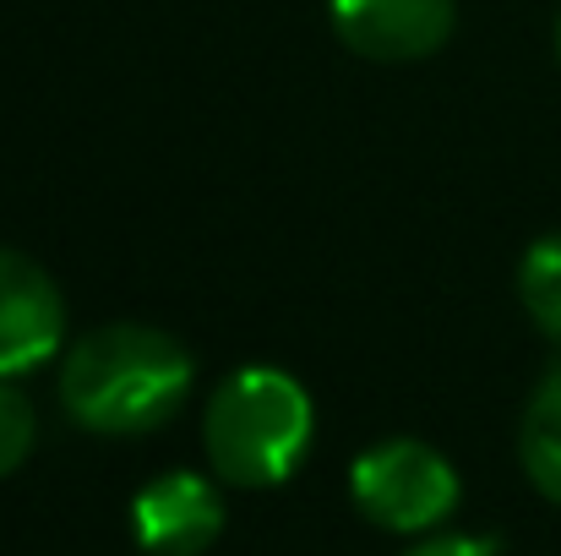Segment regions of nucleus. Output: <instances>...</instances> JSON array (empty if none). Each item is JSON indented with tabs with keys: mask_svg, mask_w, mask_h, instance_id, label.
<instances>
[{
	"mask_svg": "<svg viewBox=\"0 0 561 556\" xmlns=\"http://www.w3.org/2000/svg\"><path fill=\"white\" fill-rule=\"evenodd\" d=\"M191 393L186 344L148 322H110L82 333L60 361V404L82 431L137 436L164 425Z\"/></svg>",
	"mask_w": 561,
	"mask_h": 556,
	"instance_id": "nucleus-1",
	"label": "nucleus"
},
{
	"mask_svg": "<svg viewBox=\"0 0 561 556\" xmlns=\"http://www.w3.org/2000/svg\"><path fill=\"white\" fill-rule=\"evenodd\" d=\"M317 436V404L300 376L278 366H245L224 376L202 409V447L224 486L267 491L284 486Z\"/></svg>",
	"mask_w": 561,
	"mask_h": 556,
	"instance_id": "nucleus-2",
	"label": "nucleus"
},
{
	"mask_svg": "<svg viewBox=\"0 0 561 556\" xmlns=\"http://www.w3.org/2000/svg\"><path fill=\"white\" fill-rule=\"evenodd\" d=\"M355 508L387 535H431L458 513V469L420 436H387L350 464Z\"/></svg>",
	"mask_w": 561,
	"mask_h": 556,
	"instance_id": "nucleus-3",
	"label": "nucleus"
},
{
	"mask_svg": "<svg viewBox=\"0 0 561 556\" xmlns=\"http://www.w3.org/2000/svg\"><path fill=\"white\" fill-rule=\"evenodd\" d=\"M60 344H66V300L55 279L33 257L0 246V376L16 382L49 366Z\"/></svg>",
	"mask_w": 561,
	"mask_h": 556,
	"instance_id": "nucleus-4",
	"label": "nucleus"
},
{
	"mask_svg": "<svg viewBox=\"0 0 561 556\" xmlns=\"http://www.w3.org/2000/svg\"><path fill=\"white\" fill-rule=\"evenodd\" d=\"M131 535L148 556H202L224 535V491L207 475L170 469L131 497Z\"/></svg>",
	"mask_w": 561,
	"mask_h": 556,
	"instance_id": "nucleus-5",
	"label": "nucleus"
},
{
	"mask_svg": "<svg viewBox=\"0 0 561 556\" xmlns=\"http://www.w3.org/2000/svg\"><path fill=\"white\" fill-rule=\"evenodd\" d=\"M333 33L366 60H425L453 33V0H328Z\"/></svg>",
	"mask_w": 561,
	"mask_h": 556,
	"instance_id": "nucleus-6",
	"label": "nucleus"
},
{
	"mask_svg": "<svg viewBox=\"0 0 561 556\" xmlns=\"http://www.w3.org/2000/svg\"><path fill=\"white\" fill-rule=\"evenodd\" d=\"M518 458H524V475L535 480V491L561 508V361L529 393V409L518 425Z\"/></svg>",
	"mask_w": 561,
	"mask_h": 556,
	"instance_id": "nucleus-7",
	"label": "nucleus"
},
{
	"mask_svg": "<svg viewBox=\"0 0 561 556\" xmlns=\"http://www.w3.org/2000/svg\"><path fill=\"white\" fill-rule=\"evenodd\" d=\"M518 295H524V311L535 317V328L561 344V235H546L524 251Z\"/></svg>",
	"mask_w": 561,
	"mask_h": 556,
	"instance_id": "nucleus-8",
	"label": "nucleus"
},
{
	"mask_svg": "<svg viewBox=\"0 0 561 556\" xmlns=\"http://www.w3.org/2000/svg\"><path fill=\"white\" fill-rule=\"evenodd\" d=\"M38 442V415H33V398L0 376V475L22 469L27 453Z\"/></svg>",
	"mask_w": 561,
	"mask_h": 556,
	"instance_id": "nucleus-9",
	"label": "nucleus"
},
{
	"mask_svg": "<svg viewBox=\"0 0 561 556\" xmlns=\"http://www.w3.org/2000/svg\"><path fill=\"white\" fill-rule=\"evenodd\" d=\"M403 556H496V541H480V535H425L420 546H409Z\"/></svg>",
	"mask_w": 561,
	"mask_h": 556,
	"instance_id": "nucleus-10",
	"label": "nucleus"
},
{
	"mask_svg": "<svg viewBox=\"0 0 561 556\" xmlns=\"http://www.w3.org/2000/svg\"><path fill=\"white\" fill-rule=\"evenodd\" d=\"M557 49H561V22H557Z\"/></svg>",
	"mask_w": 561,
	"mask_h": 556,
	"instance_id": "nucleus-11",
	"label": "nucleus"
}]
</instances>
